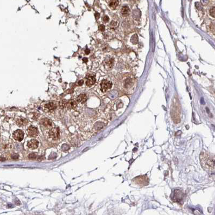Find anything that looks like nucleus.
I'll return each instance as SVG.
<instances>
[{"mask_svg":"<svg viewBox=\"0 0 215 215\" xmlns=\"http://www.w3.org/2000/svg\"><path fill=\"white\" fill-rule=\"evenodd\" d=\"M84 83V80H81L79 81V82L78 83V85H79V86H81V85H83Z\"/></svg>","mask_w":215,"mask_h":215,"instance_id":"nucleus-22","label":"nucleus"},{"mask_svg":"<svg viewBox=\"0 0 215 215\" xmlns=\"http://www.w3.org/2000/svg\"><path fill=\"white\" fill-rule=\"evenodd\" d=\"M138 37H137L136 35H135L133 36L132 38V39H131V42L133 43V44H136L138 42Z\"/></svg>","mask_w":215,"mask_h":215,"instance_id":"nucleus-17","label":"nucleus"},{"mask_svg":"<svg viewBox=\"0 0 215 215\" xmlns=\"http://www.w3.org/2000/svg\"><path fill=\"white\" fill-rule=\"evenodd\" d=\"M129 12H130V9L127 6L123 7L121 10V13L123 16H127L129 15Z\"/></svg>","mask_w":215,"mask_h":215,"instance_id":"nucleus-12","label":"nucleus"},{"mask_svg":"<svg viewBox=\"0 0 215 215\" xmlns=\"http://www.w3.org/2000/svg\"><path fill=\"white\" fill-rule=\"evenodd\" d=\"M66 100H62L59 103V107L61 108H64V107L66 106Z\"/></svg>","mask_w":215,"mask_h":215,"instance_id":"nucleus-16","label":"nucleus"},{"mask_svg":"<svg viewBox=\"0 0 215 215\" xmlns=\"http://www.w3.org/2000/svg\"><path fill=\"white\" fill-rule=\"evenodd\" d=\"M119 5V1L118 0H111L109 2V7L112 9H115Z\"/></svg>","mask_w":215,"mask_h":215,"instance_id":"nucleus-14","label":"nucleus"},{"mask_svg":"<svg viewBox=\"0 0 215 215\" xmlns=\"http://www.w3.org/2000/svg\"><path fill=\"white\" fill-rule=\"evenodd\" d=\"M41 123L44 126L46 127H50L52 126V122L51 120L47 118H44L42 119Z\"/></svg>","mask_w":215,"mask_h":215,"instance_id":"nucleus-9","label":"nucleus"},{"mask_svg":"<svg viewBox=\"0 0 215 215\" xmlns=\"http://www.w3.org/2000/svg\"><path fill=\"white\" fill-rule=\"evenodd\" d=\"M105 29V27L103 25H100L99 27V30L101 31H103Z\"/></svg>","mask_w":215,"mask_h":215,"instance_id":"nucleus-21","label":"nucleus"},{"mask_svg":"<svg viewBox=\"0 0 215 215\" xmlns=\"http://www.w3.org/2000/svg\"><path fill=\"white\" fill-rule=\"evenodd\" d=\"M49 136L53 140H57L59 137V129L58 128H54L49 132Z\"/></svg>","mask_w":215,"mask_h":215,"instance_id":"nucleus-3","label":"nucleus"},{"mask_svg":"<svg viewBox=\"0 0 215 215\" xmlns=\"http://www.w3.org/2000/svg\"><path fill=\"white\" fill-rule=\"evenodd\" d=\"M111 28L112 29H115V28H117V27H118V24L117 22H115V21H112L111 22Z\"/></svg>","mask_w":215,"mask_h":215,"instance_id":"nucleus-15","label":"nucleus"},{"mask_svg":"<svg viewBox=\"0 0 215 215\" xmlns=\"http://www.w3.org/2000/svg\"><path fill=\"white\" fill-rule=\"evenodd\" d=\"M13 138L15 140L21 141L24 138V133L20 129H18L13 134Z\"/></svg>","mask_w":215,"mask_h":215,"instance_id":"nucleus-4","label":"nucleus"},{"mask_svg":"<svg viewBox=\"0 0 215 215\" xmlns=\"http://www.w3.org/2000/svg\"><path fill=\"white\" fill-rule=\"evenodd\" d=\"M77 103L75 100H70L66 103V107L69 109H74L77 106Z\"/></svg>","mask_w":215,"mask_h":215,"instance_id":"nucleus-11","label":"nucleus"},{"mask_svg":"<svg viewBox=\"0 0 215 215\" xmlns=\"http://www.w3.org/2000/svg\"><path fill=\"white\" fill-rule=\"evenodd\" d=\"M27 123H28L27 120H26L25 119H24L22 118H21L19 119H17L16 121V124L19 126H25Z\"/></svg>","mask_w":215,"mask_h":215,"instance_id":"nucleus-10","label":"nucleus"},{"mask_svg":"<svg viewBox=\"0 0 215 215\" xmlns=\"http://www.w3.org/2000/svg\"><path fill=\"white\" fill-rule=\"evenodd\" d=\"M27 133L30 136H37L38 134V131L36 128L33 127H30L28 129H27Z\"/></svg>","mask_w":215,"mask_h":215,"instance_id":"nucleus-6","label":"nucleus"},{"mask_svg":"<svg viewBox=\"0 0 215 215\" xmlns=\"http://www.w3.org/2000/svg\"><path fill=\"white\" fill-rule=\"evenodd\" d=\"M83 61L84 62L86 63V62H87V61H88V59L86 58H84L83 59Z\"/></svg>","mask_w":215,"mask_h":215,"instance_id":"nucleus-25","label":"nucleus"},{"mask_svg":"<svg viewBox=\"0 0 215 215\" xmlns=\"http://www.w3.org/2000/svg\"><path fill=\"white\" fill-rule=\"evenodd\" d=\"M28 146L31 149H36L37 148L38 146V142L36 140H35V139H33V140L29 141L28 144Z\"/></svg>","mask_w":215,"mask_h":215,"instance_id":"nucleus-7","label":"nucleus"},{"mask_svg":"<svg viewBox=\"0 0 215 215\" xmlns=\"http://www.w3.org/2000/svg\"><path fill=\"white\" fill-rule=\"evenodd\" d=\"M210 14L211 16L212 17H213L214 18L215 17V8L214 7H213V8H212L210 9Z\"/></svg>","mask_w":215,"mask_h":215,"instance_id":"nucleus-18","label":"nucleus"},{"mask_svg":"<svg viewBox=\"0 0 215 215\" xmlns=\"http://www.w3.org/2000/svg\"><path fill=\"white\" fill-rule=\"evenodd\" d=\"M36 158V155L34 153H31L29 155V158L30 159H35Z\"/></svg>","mask_w":215,"mask_h":215,"instance_id":"nucleus-19","label":"nucleus"},{"mask_svg":"<svg viewBox=\"0 0 215 215\" xmlns=\"http://www.w3.org/2000/svg\"><path fill=\"white\" fill-rule=\"evenodd\" d=\"M95 17L96 18V19H98L99 17H100V14H99V13H96L95 14Z\"/></svg>","mask_w":215,"mask_h":215,"instance_id":"nucleus-23","label":"nucleus"},{"mask_svg":"<svg viewBox=\"0 0 215 215\" xmlns=\"http://www.w3.org/2000/svg\"><path fill=\"white\" fill-rule=\"evenodd\" d=\"M202 167L208 170H214L215 156L208 152H202L200 156Z\"/></svg>","mask_w":215,"mask_h":215,"instance_id":"nucleus-1","label":"nucleus"},{"mask_svg":"<svg viewBox=\"0 0 215 215\" xmlns=\"http://www.w3.org/2000/svg\"><path fill=\"white\" fill-rule=\"evenodd\" d=\"M109 19V17L107 16H105L103 18V21L104 22H105V23H106V22H108Z\"/></svg>","mask_w":215,"mask_h":215,"instance_id":"nucleus-20","label":"nucleus"},{"mask_svg":"<svg viewBox=\"0 0 215 215\" xmlns=\"http://www.w3.org/2000/svg\"><path fill=\"white\" fill-rule=\"evenodd\" d=\"M87 100V96L85 94H81L77 97V101L78 103H84Z\"/></svg>","mask_w":215,"mask_h":215,"instance_id":"nucleus-13","label":"nucleus"},{"mask_svg":"<svg viewBox=\"0 0 215 215\" xmlns=\"http://www.w3.org/2000/svg\"><path fill=\"white\" fill-rule=\"evenodd\" d=\"M96 81V79L94 75H89L86 77V84L87 86H91L94 84Z\"/></svg>","mask_w":215,"mask_h":215,"instance_id":"nucleus-5","label":"nucleus"},{"mask_svg":"<svg viewBox=\"0 0 215 215\" xmlns=\"http://www.w3.org/2000/svg\"><path fill=\"white\" fill-rule=\"evenodd\" d=\"M56 104L54 103H49L45 104V108L48 111H53L56 108Z\"/></svg>","mask_w":215,"mask_h":215,"instance_id":"nucleus-8","label":"nucleus"},{"mask_svg":"<svg viewBox=\"0 0 215 215\" xmlns=\"http://www.w3.org/2000/svg\"><path fill=\"white\" fill-rule=\"evenodd\" d=\"M85 53H86V55H88V54H89V52H90V51H89V49H87L85 51Z\"/></svg>","mask_w":215,"mask_h":215,"instance_id":"nucleus-24","label":"nucleus"},{"mask_svg":"<svg viewBox=\"0 0 215 215\" xmlns=\"http://www.w3.org/2000/svg\"><path fill=\"white\" fill-rule=\"evenodd\" d=\"M100 86L101 91L103 92H105L111 89V87H112V83L109 81L103 80L101 81Z\"/></svg>","mask_w":215,"mask_h":215,"instance_id":"nucleus-2","label":"nucleus"}]
</instances>
